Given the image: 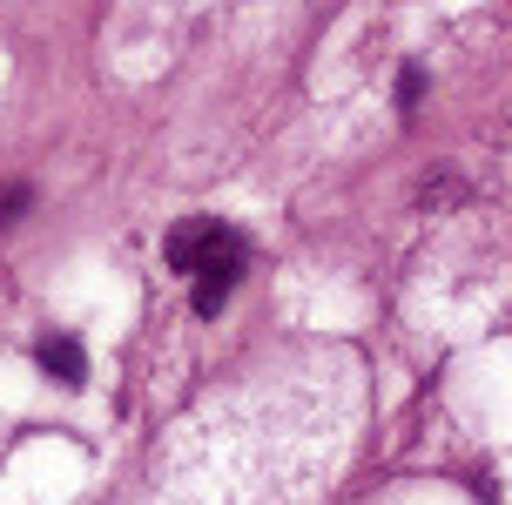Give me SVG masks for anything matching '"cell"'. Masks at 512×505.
Returning a JSON list of instances; mask_svg holds the SVG:
<instances>
[{"instance_id": "obj_1", "label": "cell", "mask_w": 512, "mask_h": 505, "mask_svg": "<svg viewBox=\"0 0 512 505\" xmlns=\"http://www.w3.org/2000/svg\"><path fill=\"white\" fill-rule=\"evenodd\" d=\"M162 256H169L176 277H203V270H223V263H250V243L223 216H182L162 236Z\"/></svg>"}, {"instance_id": "obj_4", "label": "cell", "mask_w": 512, "mask_h": 505, "mask_svg": "<svg viewBox=\"0 0 512 505\" xmlns=\"http://www.w3.org/2000/svg\"><path fill=\"white\" fill-rule=\"evenodd\" d=\"M27 202V189H7V196H0V223H14V209H21Z\"/></svg>"}, {"instance_id": "obj_3", "label": "cell", "mask_w": 512, "mask_h": 505, "mask_svg": "<svg viewBox=\"0 0 512 505\" xmlns=\"http://www.w3.org/2000/svg\"><path fill=\"white\" fill-rule=\"evenodd\" d=\"M418 95H425V68H405L398 75V108H418Z\"/></svg>"}, {"instance_id": "obj_2", "label": "cell", "mask_w": 512, "mask_h": 505, "mask_svg": "<svg viewBox=\"0 0 512 505\" xmlns=\"http://www.w3.org/2000/svg\"><path fill=\"white\" fill-rule=\"evenodd\" d=\"M41 371H54L61 384H81V378H88L81 344H75V337H48V344H41Z\"/></svg>"}]
</instances>
